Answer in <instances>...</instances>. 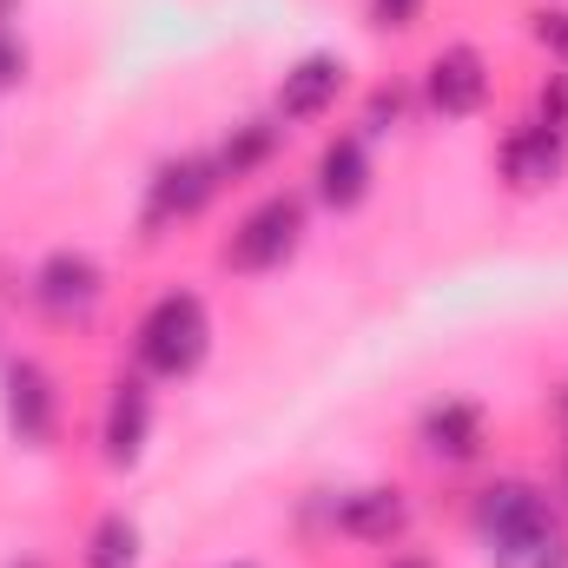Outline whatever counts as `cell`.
I'll return each mask as SVG.
<instances>
[{"mask_svg": "<svg viewBox=\"0 0 568 568\" xmlns=\"http://www.w3.org/2000/svg\"><path fill=\"white\" fill-rule=\"evenodd\" d=\"M53 417H60V397H53V377L40 364H7V424L20 443H47L53 436Z\"/></svg>", "mask_w": 568, "mask_h": 568, "instance_id": "obj_7", "label": "cell"}, {"mask_svg": "<svg viewBox=\"0 0 568 568\" xmlns=\"http://www.w3.org/2000/svg\"><path fill=\"white\" fill-rule=\"evenodd\" d=\"M140 562V529H133V516H100L93 523V536H87V568H133Z\"/></svg>", "mask_w": 568, "mask_h": 568, "instance_id": "obj_14", "label": "cell"}, {"mask_svg": "<svg viewBox=\"0 0 568 568\" xmlns=\"http://www.w3.org/2000/svg\"><path fill=\"white\" fill-rule=\"evenodd\" d=\"M219 159H172V165H159V179H152V199H145V225H165V219H192L212 192H219Z\"/></svg>", "mask_w": 568, "mask_h": 568, "instance_id": "obj_5", "label": "cell"}, {"mask_svg": "<svg viewBox=\"0 0 568 568\" xmlns=\"http://www.w3.org/2000/svg\"><path fill=\"white\" fill-rule=\"evenodd\" d=\"M489 562H496V568H562L568 562L562 523L542 509V516H529V523H516V529L489 536Z\"/></svg>", "mask_w": 568, "mask_h": 568, "instance_id": "obj_8", "label": "cell"}, {"mask_svg": "<svg viewBox=\"0 0 568 568\" xmlns=\"http://www.w3.org/2000/svg\"><path fill=\"white\" fill-rule=\"evenodd\" d=\"M364 192H371V159H364V140L344 133V140H331L317 152V199L344 212V205H357Z\"/></svg>", "mask_w": 568, "mask_h": 568, "instance_id": "obj_13", "label": "cell"}, {"mask_svg": "<svg viewBox=\"0 0 568 568\" xmlns=\"http://www.w3.org/2000/svg\"><path fill=\"white\" fill-rule=\"evenodd\" d=\"M272 145H278V126L245 120V126L225 140V152H219V172H225V179H245L252 165H265V159H272Z\"/></svg>", "mask_w": 568, "mask_h": 568, "instance_id": "obj_15", "label": "cell"}, {"mask_svg": "<svg viewBox=\"0 0 568 568\" xmlns=\"http://www.w3.org/2000/svg\"><path fill=\"white\" fill-rule=\"evenodd\" d=\"M536 33H542V47H562V53H568V13H542V27H536Z\"/></svg>", "mask_w": 568, "mask_h": 568, "instance_id": "obj_20", "label": "cell"}, {"mask_svg": "<svg viewBox=\"0 0 568 568\" xmlns=\"http://www.w3.org/2000/svg\"><path fill=\"white\" fill-rule=\"evenodd\" d=\"M424 13V0H371V20L377 27H410Z\"/></svg>", "mask_w": 568, "mask_h": 568, "instance_id": "obj_17", "label": "cell"}, {"mask_svg": "<svg viewBox=\"0 0 568 568\" xmlns=\"http://www.w3.org/2000/svg\"><path fill=\"white\" fill-rule=\"evenodd\" d=\"M429 106L443 113V120H469L483 100H489V67H483V53L476 47H443L436 60H429Z\"/></svg>", "mask_w": 568, "mask_h": 568, "instance_id": "obj_4", "label": "cell"}, {"mask_svg": "<svg viewBox=\"0 0 568 568\" xmlns=\"http://www.w3.org/2000/svg\"><path fill=\"white\" fill-rule=\"evenodd\" d=\"M404 523H410L404 489H357V496H344V509H337V529L357 536V542H390V536H404Z\"/></svg>", "mask_w": 568, "mask_h": 568, "instance_id": "obj_11", "label": "cell"}, {"mask_svg": "<svg viewBox=\"0 0 568 568\" xmlns=\"http://www.w3.org/2000/svg\"><path fill=\"white\" fill-rule=\"evenodd\" d=\"M20 73H27V53H20V40H7V33H0V87H13Z\"/></svg>", "mask_w": 568, "mask_h": 568, "instance_id": "obj_19", "label": "cell"}, {"mask_svg": "<svg viewBox=\"0 0 568 568\" xmlns=\"http://www.w3.org/2000/svg\"><path fill=\"white\" fill-rule=\"evenodd\" d=\"M100 265L87 258V252H53L40 272H33V297H40V311L47 317H93V304H100Z\"/></svg>", "mask_w": 568, "mask_h": 568, "instance_id": "obj_3", "label": "cell"}, {"mask_svg": "<svg viewBox=\"0 0 568 568\" xmlns=\"http://www.w3.org/2000/svg\"><path fill=\"white\" fill-rule=\"evenodd\" d=\"M205 344H212V324H205V304H199L192 291H165V297L140 317V364L152 377H185V371H199Z\"/></svg>", "mask_w": 568, "mask_h": 568, "instance_id": "obj_1", "label": "cell"}, {"mask_svg": "<svg viewBox=\"0 0 568 568\" xmlns=\"http://www.w3.org/2000/svg\"><path fill=\"white\" fill-rule=\"evenodd\" d=\"M397 113H404V100H397V93H377L364 126H371V133H390V126H397Z\"/></svg>", "mask_w": 568, "mask_h": 568, "instance_id": "obj_18", "label": "cell"}, {"mask_svg": "<svg viewBox=\"0 0 568 568\" xmlns=\"http://www.w3.org/2000/svg\"><path fill=\"white\" fill-rule=\"evenodd\" d=\"M145 429H152V390L140 377H120L113 384V404H106V456L113 463H133L145 449Z\"/></svg>", "mask_w": 568, "mask_h": 568, "instance_id": "obj_12", "label": "cell"}, {"mask_svg": "<svg viewBox=\"0 0 568 568\" xmlns=\"http://www.w3.org/2000/svg\"><path fill=\"white\" fill-rule=\"evenodd\" d=\"M337 93H344V60H337V53H311V60H297V67L284 73L278 113L284 120H317Z\"/></svg>", "mask_w": 568, "mask_h": 568, "instance_id": "obj_9", "label": "cell"}, {"mask_svg": "<svg viewBox=\"0 0 568 568\" xmlns=\"http://www.w3.org/2000/svg\"><path fill=\"white\" fill-rule=\"evenodd\" d=\"M390 568H429V562H424V556H397Z\"/></svg>", "mask_w": 568, "mask_h": 568, "instance_id": "obj_21", "label": "cell"}, {"mask_svg": "<svg viewBox=\"0 0 568 568\" xmlns=\"http://www.w3.org/2000/svg\"><path fill=\"white\" fill-rule=\"evenodd\" d=\"M297 232H304V199L278 192V199L252 205L245 225L225 239V265L232 272H272V265H284L297 252Z\"/></svg>", "mask_w": 568, "mask_h": 568, "instance_id": "obj_2", "label": "cell"}, {"mask_svg": "<svg viewBox=\"0 0 568 568\" xmlns=\"http://www.w3.org/2000/svg\"><path fill=\"white\" fill-rule=\"evenodd\" d=\"M536 106H542L536 120H542L549 133H562V140H568V73H549V87H542V100H536Z\"/></svg>", "mask_w": 568, "mask_h": 568, "instance_id": "obj_16", "label": "cell"}, {"mask_svg": "<svg viewBox=\"0 0 568 568\" xmlns=\"http://www.w3.org/2000/svg\"><path fill=\"white\" fill-rule=\"evenodd\" d=\"M503 179L516 192H542L562 179V133H549L542 120H523L509 140H503Z\"/></svg>", "mask_w": 568, "mask_h": 568, "instance_id": "obj_6", "label": "cell"}, {"mask_svg": "<svg viewBox=\"0 0 568 568\" xmlns=\"http://www.w3.org/2000/svg\"><path fill=\"white\" fill-rule=\"evenodd\" d=\"M417 436H424L429 456H443V463H469V456L483 449V410H476V404H463V397L429 404Z\"/></svg>", "mask_w": 568, "mask_h": 568, "instance_id": "obj_10", "label": "cell"}]
</instances>
